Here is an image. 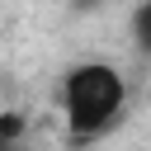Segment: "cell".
<instances>
[{
    "label": "cell",
    "instance_id": "3",
    "mask_svg": "<svg viewBox=\"0 0 151 151\" xmlns=\"http://www.w3.org/2000/svg\"><path fill=\"white\" fill-rule=\"evenodd\" d=\"M71 5H76V9H80V14H90V9H99V5H104V0H71Z\"/></svg>",
    "mask_w": 151,
    "mask_h": 151
},
{
    "label": "cell",
    "instance_id": "2",
    "mask_svg": "<svg viewBox=\"0 0 151 151\" xmlns=\"http://www.w3.org/2000/svg\"><path fill=\"white\" fill-rule=\"evenodd\" d=\"M127 38L137 57H151V0H137L127 14Z\"/></svg>",
    "mask_w": 151,
    "mask_h": 151
},
{
    "label": "cell",
    "instance_id": "1",
    "mask_svg": "<svg viewBox=\"0 0 151 151\" xmlns=\"http://www.w3.org/2000/svg\"><path fill=\"white\" fill-rule=\"evenodd\" d=\"M127 76L113 66V61H76L61 71V85H57V109H61V123H66V137L71 142H99L109 137L123 113H127Z\"/></svg>",
    "mask_w": 151,
    "mask_h": 151
}]
</instances>
